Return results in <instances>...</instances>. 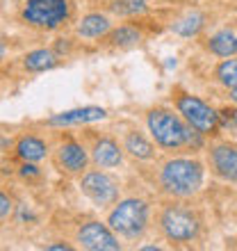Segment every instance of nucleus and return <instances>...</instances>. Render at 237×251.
I'll return each mask as SVG.
<instances>
[{
	"label": "nucleus",
	"instance_id": "obj_22",
	"mask_svg": "<svg viewBox=\"0 0 237 251\" xmlns=\"http://www.w3.org/2000/svg\"><path fill=\"white\" fill-rule=\"evenodd\" d=\"M219 121L224 126H237V110H221Z\"/></svg>",
	"mask_w": 237,
	"mask_h": 251
},
{
	"label": "nucleus",
	"instance_id": "obj_11",
	"mask_svg": "<svg viewBox=\"0 0 237 251\" xmlns=\"http://www.w3.org/2000/svg\"><path fill=\"white\" fill-rule=\"evenodd\" d=\"M57 162L69 174H78L87 167V151L78 142H64L57 151Z\"/></svg>",
	"mask_w": 237,
	"mask_h": 251
},
{
	"label": "nucleus",
	"instance_id": "obj_6",
	"mask_svg": "<svg viewBox=\"0 0 237 251\" xmlns=\"http://www.w3.org/2000/svg\"><path fill=\"white\" fill-rule=\"evenodd\" d=\"M176 107H178V112L183 114V119L187 121L191 128H196L198 132H203V135H212V132L219 128V114L214 112L208 103L196 99V96H190V94L178 96Z\"/></svg>",
	"mask_w": 237,
	"mask_h": 251
},
{
	"label": "nucleus",
	"instance_id": "obj_20",
	"mask_svg": "<svg viewBox=\"0 0 237 251\" xmlns=\"http://www.w3.org/2000/svg\"><path fill=\"white\" fill-rule=\"evenodd\" d=\"M217 80L228 89L237 87V60L235 57H226L221 64L217 66Z\"/></svg>",
	"mask_w": 237,
	"mask_h": 251
},
{
	"label": "nucleus",
	"instance_id": "obj_24",
	"mask_svg": "<svg viewBox=\"0 0 237 251\" xmlns=\"http://www.w3.org/2000/svg\"><path fill=\"white\" fill-rule=\"evenodd\" d=\"M21 176H23V178H32V176H39V169H37L32 162H25V165L21 167Z\"/></svg>",
	"mask_w": 237,
	"mask_h": 251
},
{
	"label": "nucleus",
	"instance_id": "obj_17",
	"mask_svg": "<svg viewBox=\"0 0 237 251\" xmlns=\"http://www.w3.org/2000/svg\"><path fill=\"white\" fill-rule=\"evenodd\" d=\"M208 48L219 57H233L237 53V37H233L228 30H221L208 41Z\"/></svg>",
	"mask_w": 237,
	"mask_h": 251
},
{
	"label": "nucleus",
	"instance_id": "obj_4",
	"mask_svg": "<svg viewBox=\"0 0 237 251\" xmlns=\"http://www.w3.org/2000/svg\"><path fill=\"white\" fill-rule=\"evenodd\" d=\"M160 228L171 242H191L201 231V219L183 205H166L160 215Z\"/></svg>",
	"mask_w": 237,
	"mask_h": 251
},
{
	"label": "nucleus",
	"instance_id": "obj_10",
	"mask_svg": "<svg viewBox=\"0 0 237 251\" xmlns=\"http://www.w3.org/2000/svg\"><path fill=\"white\" fill-rule=\"evenodd\" d=\"M107 112L103 107H78V110H69V112L55 114L48 119V126H80V124H92V121L105 119Z\"/></svg>",
	"mask_w": 237,
	"mask_h": 251
},
{
	"label": "nucleus",
	"instance_id": "obj_18",
	"mask_svg": "<svg viewBox=\"0 0 237 251\" xmlns=\"http://www.w3.org/2000/svg\"><path fill=\"white\" fill-rule=\"evenodd\" d=\"M203 23H205L203 14L191 12V14H187V16H183L180 21H176V23L171 25V30L176 34H180V37H194V34L201 32Z\"/></svg>",
	"mask_w": 237,
	"mask_h": 251
},
{
	"label": "nucleus",
	"instance_id": "obj_23",
	"mask_svg": "<svg viewBox=\"0 0 237 251\" xmlns=\"http://www.w3.org/2000/svg\"><path fill=\"white\" fill-rule=\"evenodd\" d=\"M9 212H12V201H9V199H7V194L2 192V194H0V217L7 219V217H9Z\"/></svg>",
	"mask_w": 237,
	"mask_h": 251
},
{
	"label": "nucleus",
	"instance_id": "obj_16",
	"mask_svg": "<svg viewBox=\"0 0 237 251\" xmlns=\"http://www.w3.org/2000/svg\"><path fill=\"white\" fill-rule=\"evenodd\" d=\"M123 149L137 160H151L153 158V144L142 135V132H130L123 142Z\"/></svg>",
	"mask_w": 237,
	"mask_h": 251
},
{
	"label": "nucleus",
	"instance_id": "obj_13",
	"mask_svg": "<svg viewBox=\"0 0 237 251\" xmlns=\"http://www.w3.org/2000/svg\"><path fill=\"white\" fill-rule=\"evenodd\" d=\"M46 144L41 142L39 137H32V135H25V137L19 139L16 144V155H19L23 162H39V160L46 158Z\"/></svg>",
	"mask_w": 237,
	"mask_h": 251
},
{
	"label": "nucleus",
	"instance_id": "obj_9",
	"mask_svg": "<svg viewBox=\"0 0 237 251\" xmlns=\"http://www.w3.org/2000/svg\"><path fill=\"white\" fill-rule=\"evenodd\" d=\"M210 162L217 176L224 180H237V146L217 144L210 151Z\"/></svg>",
	"mask_w": 237,
	"mask_h": 251
},
{
	"label": "nucleus",
	"instance_id": "obj_19",
	"mask_svg": "<svg viewBox=\"0 0 237 251\" xmlns=\"http://www.w3.org/2000/svg\"><path fill=\"white\" fill-rule=\"evenodd\" d=\"M139 39H142V34H139V30L135 25H121L110 34V44L121 48L135 46V44H139Z\"/></svg>",
	"mask_w": 237,
	"mask_h": 251
},
{
	"label": "nucleus",
	"instance_id": "obj_1",
	"mask_svg": "<svg viewBox=\"0 0 237 251\" xmlns=\"http://www.w3.org/2000/svg\"><path fill=\"white\" fill-rule=\"evenodd\" d=\"M160 183L173 197H191L203 185V165L190 158L169 160L160 172Z\"/></svg>",
	"mask_w": 237,
	"mask_h": 251
},
{
	"label": "nucleus",
	"instance_id": "obj_7",
	"mask_svg": "<svg viewBox=\"0 0 237 251\" xmlns=\"http://www.w3.org/2000/svg\"><path fill=\"white\" fill-rule=\"evenodd\" d=\"M80 190L92 199L96 205H110L118 199V187L114 178H110L103 172H89L82 176Z\"/></svg>",
	"mask_w": 237,
	"mask_h": 251
},
{
	"label": "nucleus",
	"instance_id": "obj_8",
	"mask_svg": "<svg viewBox=\"0 0 237 251\" xmlns=\"http://www.w3.org/2000/svg\"><path fill=\"white\" fill-rule=\"evenodd\" d=\"M78 242L89 251H118L121 245L114 238L110 224H100V222H89L78 231Z\"/></svg>",
	"mask_w": 237,
	"mask_h": 251
},
{
	"label": "nucleus",
	"instance_id": "obj_14",
	"mask_svg": "<svg viewBox=\"0 0 237 251\" xmlns=\"http://www.w3.org/2000/svg\"><path fill=\"white\" fill-rule=\"evenodd\" d=\"M75 32L80 37H85V39H96V37H103V34L110 32V21L103 14H87L78 23Z\"/></svg>",
	"mask_w": 237,
	"mask_h": 251
},
{
	"label": "nucleus",
	"instance_id": "obj_3",
	"mask_svg": "<svg viewBox=\"0 0 237 251\" xmlns=\"http://www.w3.org/2000/svg\"><path fill=\"white\" fill-rule=\"evenodd\" d=\"M148 222V205L142 199H125L110 212L107 224L114 233L123 238H137L142 235Z\"/></svg>",
	"mask_w": 237,
	"mask_h": 251
},
{
	"label": "nucleus",
	"instance_id": "obj_2",
	"mask_svg": "<svg viewBox=\"0 0 237 251\" xmlns=\"http://www.w3.org/2000/svg\"><path fill=\"white\" fill-rule=\"evenodd\" d=\"M146 124H148L153 139L162 149H180V146L187 144L190 124H183V119L178 114H173L171 110H165V107L151 110Z\"/></svg>",
	"mask_w": 237,
	"mask_h": 251
},
{
	"label": "nucleus",
	"instance_id": "obj_12",
	"mask_svg": "<svg viewBox=\"0 0 237 251\" xmlns=\"http://www.w3.org/2000/svg\"><path fill=\"white\" fill-rule=\"evenodd\" d=\"M92 158H94V165L100 167V169H110V167H117L121 165V149L114 139L110 137H100L96 144H94V151H92Z\"/></svg>",
	"mask_w": 237,
	"mask_h": 251
},
{
	"label": "nucleus",
	"instance_id": "obj_25",
	"mask_svg": "<svg viewBox=\"0 0 237 251\" xmlns=\"http://www.w3.org/2000/svg\"><path fill=\"white\" fill-rule=\"evenodd\" d=\"M46 249L48 251H71V247L69 245H48Z\"/></svg>",
	"mask_w": 237,
	"mask_h": 251
},
{
	"label": "nucleus",
	"instance_id": "obj_5",
	"mask_svg": "<svg viewBox=\"0 0 237 251\" xmlns=\"http://www.w3.org/2000/svg\"><path fill=\"white\" fill-rule=\"evenodd\" d=\"M21 19L37 30H55L69 19L66 0H27Z\"/></svg>",
	"mask_w": 237,
	"mask_h": 251
},
{
	"label": "nucleus",
	"instance_id": "obj_26",
	"mask_svg": "<svg viewBox=\"0 0 237 251\" xmlns=\"http://www.w3.org/2000/svg\"><path fill=\"white\" fill-rule=\"evenodd\" d=\"M231 99H233V103H237V87L235 89H231Z\"/></svg>",
	"mask_w": 237,
	"mask_h": 251
},
{
	"label": "nucleus",
	"instance_id": "obj_15",
	"mask_svg": "<svg viewBox=\"0 0 237 251\" xmlns=\"http://www.w3.org/2000/svg\"><path fill=\"white\" fill-rule=\"evenodd\" d=\"M57 64V55L53 50H46V48H39V50H32L23 57V66L27 71L32 73H41V71H48Z\"/></svg>",
	"mask_w": 237,
	"mask_h": 251
},
{
	"label": "nucleus",
	"instance_id": "obj_21",
	"mask_svg": "<svg viewBox=\"0 0 237 251\" xmlns=\"http://www.w3.org/2000/svg\"><path fill=\"white\" fill-rule=\"evenodd\" d=\"M112 9L117 14L130 16V14H142L146 9V0H114Z\"/></svg>",
	"mask_w": 237,
	"mask_h": 251
}]
</instances>
